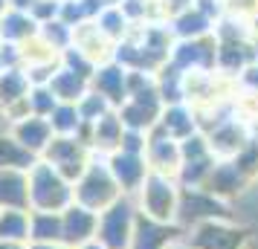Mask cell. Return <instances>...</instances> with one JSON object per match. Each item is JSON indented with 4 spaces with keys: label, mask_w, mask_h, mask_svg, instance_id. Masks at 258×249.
Here are the masks:
<instances>
[{
    "label": "cell",
    "mask_w": 258,
    "mask_h": 249,
    "mask_svg": "<svg viewBox=\"0 0 258 249\" xmlns=\"http://www.w3.org/2000/svg\"><path fill=\"white\" fill-rule=\"evenodd\" d=\"M26 249H70L64 243H26Z\"/></svg>",
    "instance_id": "28"
},
{
    "label": "cell",
    "mask_w": 258,
    "mask_h": 249,
    "mask_svg": "<svg viewBox=\"0 0 258 249\" xmlns=\"http://www.w3.org/2000/svg\"><path fill=\"white\" fill-rule=\"evenodd\" d=\"M137 191H142V214L145 217L168 223L177 214V200L180 197H177L174 186L165 174H148Z\"/></svg>",
    "instance_id": "5"
},
{
    "label": "cell",
    "mask_w": 258,
    "mask_h": 249,
    "mask_svg": "<svg viewBox=\"0 0 258 249\" xmlns=\"http://www.w3.org/2000/svg\"><path fill=\"white\" fill-rule=\"evenodd\" d=\"M29 78H26L24 67H3L0 70V110L3 116L15 122V119L26 116V93H29Z\"/></svg>",
    "instance_id": "6"
},
{
    "label": "cell",
    "mask_w": 258,
    "mask_h": 249,
    "mask_svg": "<svg viewBox=\"0 0 258 249\" xmlns=\"http://www.w3.org/2000/svg\"><path fill=\"white\" fill-rule=\"evenodd\" d=\"M38 162V156H32L24 145H18L9 136V131L0 133V171L3 168H18V171H29Z\"/></svg>",
    "instance_id": "17"
},
{
    "label": "cell",
    "mask_w": 258,
    "mask_h": 249,
    "mask_svg": "<svg viewBox=\"0 0 258 249\" xmlns=\"http://www.w3.org/2000/svg\"><path fill=\"white\" fill-rule=\"evenodd\" d=\"M0 240L29 243V212L3 209L0 212Z\"/></svg>",
    "instance_id": "18"
},
{
    "label": "cell",
    "mask_w": 258,
    "mask_h": 249,
    "mask_svg": "<svg viewBox=\"0 0 258 249\" xmlns=\"http://www.w3.org/2000/svg\"><path fill=\"white\" fill-rule=\"evenodd\" d=\"M110 177L116 180L122 194H131L142 186V180L148 177V165H145V154H134V151H113L105 159Z\"/></svg>",
    "instance_id": "9"
},
{
    "label": "cell",
    "mask_w": 258,
    "mask_h": 249,
    "mask_svg": "<svg viewBox=\"0 0 258 249\" xmlns=\"http://www.w3.org/2000/svg\"><path fill=\"white\" fill-rule=\"evenodd\" d=\"M6 9H9V0H0V15L6 12Z\"/></svg>",
    "instance_id": "32"
},
{
    "label": "cell",
    "mask_w": 258,
    "mask_h": 249,
    "mask_svg": "<svg viewBox=\"0 0 258 249\" xmlns=\"http://www.w3.org/2000/svg\"><path fill=\"white\" fill-rule=\"evenodd\" d=\"M96 29L107 38V41H119V38L125 35V24H128V15L125 9H119V6H110L107 3L105 9H99L93 18Z\"/></svg>",
    "instance_id": "19"
},
{
    "label": "cell",
    "mask_w": 258,
    "mask_h": 249,
    "mask_svg": "<svg viewBox=\"0 0 258 249\" xmlns=\"http://www.w3.org/2000/svg\"><path fill=\"white\" fill-rule=\"evenodd\" d=\"M137 206L122 194L116 203H110L105 212H99V223H96V240L105 249H128L131 235H134V223H137Z\"/></svg>",
    "instance_id": "3"
},
{
    "label": "cell",
    "mask_w": 258,
    "mask_h": 249,
    "mask_svg": "<svg viewBox=\"0 0 258 249\" xmlns=\"http://www.w3.org/2000/svg\"><path fill=\"white\" fill-rule=\"evenodd\" d=\"M38 38L47 44L52 52H64L73 47V26H67L64 21H47V24H38Z\"/></svg>",
    "instance_id": "20"
},
{
    "label": "cell",
    "mask_w": 258,
    "mask_h": 249,
    "mask_svg": "<svg viewBox=\"0 0 258 249\" xmlns=\"http://www.w3.org/2000/svg\"><path fill=\"white\" fill-rule=\"evenodd\" d=\"M38 159H44L47 165H52L64 180L76 183V180L82 177V171L87 168V162L93 159V151L79 136H52L47 145V151L38 156Z\"/></svg>",
    "instance_id": "4"
},
{
    "label": "cell",
    "mask_w": 258,
    "mask_h": 249,
    "mask_svg": "<svg viewBox=\"0 0 258 249\" xmlns=\"http://www.w3.org/2000/svg\"><path fill=\"white\" fill-rule=\"evenodd\" d=\"M38 35V24L29 12H18V9H6L0 15V44H15L24 47L26 41Z\"/></svg>",
    "instance_id": "12"
},
{
    "label": "cell",
    "mask_w": 258,
    "mask_h": 249,
    "mask_svg": "<svg viewBox=\"0 0 258 249\" xmlns=\"http://www.w3.org/2000/svg\"><path fill=\"white\" fill-rule=\"evenodd\" d=\"M90 90L102 96L110 107H119L128 99V70L119 67L116 61L96 64L93 75H90Z\"/></svg>",
    "instance_id": "7"
},
{
    "label": "cell",
    "mask_w": 258,
    "mask_h": 249,
    "mask_svg": "<svg viewBox=\"0 0 258 249\" xmlns=\"http://www.w3.org/2000/svg\"><path fill=\"white\" fill-rule=\"evenodd\" d=\"M165 249H183V246H165Z\"/></svg>",
    "instance_id": "33"
},
{
    "label": "cell",
    "mask_w": 258,
    "mask_h": 249,
    "mask_svg": "<svg viewBox=\"0 0 258 249\" xmlns=\"http://www.w3.org/2000/svg\"><path fill=\"white\" fill-rule=\"evenodd\" d=\"M26 177H29V212H64L73 203V183L64 180L44 159H38L26 171Z\"/></svg>",
    "instance_id": "1"
},
{
    "label": "cell",
    "mask_w": 258,
    "mask_h": 249,
    "mask_svg": "<svg viewBox=\"0 0 258 249\" xmlns=\"http://www.w3.org/2000/svg\"><path fill=\"white\" fill-rule=\"evenodd\" d=\"M145 148H148V159H151V165H157V168H163L165 162H177V156H180L177 145L171 142V136H154Z\"/></svg>",
    "instance_id": "24"
},
{
    "label": "cell",
    "mask_w": 258,
    "mask_h": 249,
    "mask_svg": "<svg viewBox=\"0 0 258 249\" xmlns=\"http://www.w3.org/2000/svg\"><path fill=\"white\" fill-rule=\"evenodd\" d=\"M49 93L55 96V102H67V105H76L87 90H90V78L82 75V72H73L67 67H61L52 72V78L47 81Z\"/></svg>",
    "instance_id": "13"
},
{
    "label": "cell",
    "mask_w": 258,
    "mask_h": 249,
    "mask_svg": "<svg viewBox=\"0 0 258 249\" xmlns=\"http://www.w3.org/2000/svg\"><path fill=\"white\" fill-rule=\"evenodd\" d=\"M29 243H61V212H29Z\"/></svg>",
    "instance_id": "15"
},
{
    "label": "cell",
    "mask_w": 258,
    "mask_h": 249,
    "mask_svg": "<svg viewBox=\"0 0 258 249\" xmlns=\"http://www.w3.org/2000/svg\"><path fill=\"white\" fill-rule=\"evenodd\" d=\"M76 107H79V116H82L84 125H93L96 119H102L105 113H110V110H113V107L107 105L99 93H93V90H87V93L76 102Z\"/></svg>",
    "instance_id": "23"
},
{
    "label": "cell",
    "mask_w": 258,
    "mask_h": 249,
    "mask_svg": "<svg viewBox=\"0 0 258 249\" xmlns=\"http://www.w3.org/2000/svg\"><path fill=\"white\" fill-rule=\"evenodd\" d=\"M38 0H9V9H18V12H32Z\"/></svg>",
    "instance_id": "27"
},
{
    "label": "cell",
    "mask_w": 258,
    "mask_h": 249,
    "mask_svg": "<svg viewBox=\"0 0 258 249\" xmlns=\"http://www.w3.org/2000/svg\"><path fill=\"white\" fill-rule=\"evenodd\" d=\"M0 70H3V67H0Z\"/></svg>",
    "instance_id": "34"
},
{
    "label": "cell",
    "mask_w": 258,
    "mask_h": 249,
    "mask_svg": "<svg viewBox=\"0 0 258 249\" xmlns=\"http://www.w3.org/2000/svg\"><path fill=\"white\" fill-rule=\"evenodd\" d=\"M76 249H105L99 240H87V243H82V246H76Z\"/></svg>",
    "instance_id": "30"
},
{
    "label": "cell",
    "mask_w": 258,
    "mask_h": 249,
    "mask_svg": "<svg viewBox=\"0 0 258 249\" xmlns=\"http://www.w3.org/2000/svg\"><path fill=\"white\" fill-rule=\"evenodd\" d=\"M171 240V229L160 220H151L145 214H137L134 223V235H131L128 249H165Z\"/></svg>",
    "instance_id": "14"
},
{
    "label": "cell",
    "mask_w": 258,
    "mask_h": 249,
    "mask_svg": "<svg viewBox=\"0 0 258 249\" xmlns=\"http://www.w3.org/2000/svg\"><path fill=\"white\" fill-rule=\"evenodd\" d=\"M49 128H52V136H84V125L82 116H79V107L76 105H67V102H58L55 110L47 116Z\"/></svg>",
    "instance_id": "16"
},
{
    "label": "cell",
    "mask_w": 258,
    "mask_h": 249,
    "mask_svg": "<svg viewBox=\"0 0 258 249\" xmlns=\"http://www.w3.org/2000/svg\"><path fill=\"white\" fill-rule=\"evenodd\" d=\"M9 136H12L18 145H24L32 156H41L47 151L49 139H52V128H49L47 119L29 116V113H26V116L9 122Z\"/></svg>",
    "instance_id": "10"
},
{
    "label": "cell",
    "mask_w": 258,
    "mask_h": 249,
    "mask_svg": "<svg viewBox=\"0 0 258 249\" xmlns=\"http://www.w3.org/2000/svg\"><path fill=\"white\" fill-rule=\"evenodd\" d=\"M203 26H206V18L195 12V15H186V18H180L177 29H180L183 35H198V32H203Z\"/></svg>",
    "instance_id": "26"
},
{
    "label": "cell",
    "mask_w": 258,
    "mask_h": 249,
    "mask_svg": "<svg viewBox=\"0 0 258 249\" xmlns=\"http://www.w3.org/2000/svg\"><path fill=\"white\" fill-rule=\"evenodd\" d=\"M9 131V119L3 116V110H0V133H6Z\"/></svg>",
    "instance_id": "31"
},
{
    "label": "cell",
    "mask_w": 258,
    "mask_h": 249,
    "mask_svg": "<svg viewBox=\"0 0 258 249\" xmlns=\"http://www.w3.org/2000/svg\"><path fill=\"white\" fill-rule=\"evenodd\" d=\"M0 249H26V243H12V240H0Z\"/></svg>",
    "instance_id": "29"
},
{
    "label": "cell",
    "mask_w": 258,
    "mask_h": 249,
    "mask_svg": "<svg viewBox=\"0 0 258 249\" xmlns=\"http://www.w3.org/2000/svg\"><path fill=\"white\" fill-rule=\"evenodd\" d=\"M15 209V212H29V177L18 168H3L0 171V212Z\"/></svg>",
    "instance_id": "11"
},
{
    "label": "cell",
    "mask_w": 258,
    "mask_h": 249,
    "mask_svg": "<svg viewBox=\"0 0 258 249\" xmlns=\"http://www.w3.org/2000/svg\"><path fill=\"white\" fill-rule=\"evenodd\" d=\"M238 243V235L235 232H226L221 226L206 223L198 229V237H195V246L198 249H235Z\"/></svg>",
    "instance_id": "21"
},
{
    "label": "cell",
    "mask_w": 258,
    "mask_h": 249,
    "mask_svg": "<svg viewBox=\"0 0 258 249\" xmlns=\"http://www.w3.org/2000/svg\"><path fill=\"white\" fill-rule=\"evenodd\" d=\"M122 197V191H119L116 180L110 177V171H107V162L102 159H93L87 162V168L82 171V177L73 183V203H79L84 209H90V212H105L110 203H116Z\"/></svg>",
    "instance_id": "2"
},
{
    "label": "cell",
    "mask_w": 258,
    "mask_h": 249,
    "mask_svg": "<svg viewBox=\"0 0 258 249\" xmlns=\"http://www.w3.org/2000/svg\"><path fill=\"white\" fill-rule=\"evenodd\" d=\"M163 125H165V133H168V136H186V133L191 131V119H188L180 107H171V110L165 113Z\"/></svg>",
    "instance_id": "25"
},
{
    "label": "cell",
    "mask_w": 258,
    "mask_h": 249,
    "mask_svg": "<svg viewBox=\"0 0 258 249\" xmlns=\"http://www.w3.org/2000/svg\"><path fill=\"white\" fill-rule=\"evenodd\" d=\"M55 96L49 93L47 84H32L29 87V93H26V110H29V116H41L47 119L52 110H55Z\"/></svg>",
    "instance_id": "22"
},
{
    "label": "cell",
    "mask_w": 258,
    "mask_h": 249,
    "mask_svg": "<svg viewBox=\"0 0 258 249\" xmlns=\"http://www.w3.org/2000/svg\"><path fill=\"white\" fill-rule=\"evenodd\" d=\"M96 223H99V214L84 209L79 203H70L64 212H61V243L64 246H82L87 240H96Z\"/></svg>",
    "instance_id": "8"
}]
</instances>
